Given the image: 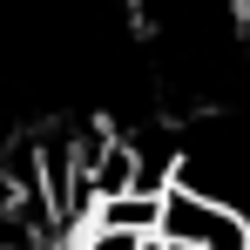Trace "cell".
Here are the masks:
<instances>
[{
  "label": "cell",
  "mask_w": 250,
  "mask_h": 250,
  "mask_svg": "<svg viewBox=\"0 0 250 250\" xmlns=\"http://www.w3.org/2000/svg\"><path fill=\"white\" fill-rule=\"evenodd\" d=\"M156 250H250V216L230 196H209L176 176L156 203Z\"/></svg>",
  "instance_id": "1"
},
{
  "label": "cell",
  "mask_w": 250,
  "mask_h": 250,
  "mask_svg": "<svg viewBox=\"0 0 250 250\" xmlns=\"http://www.w3.org/2000/svg\"><path fill=\"white\" fill-rule=\"evenodd\" d=\"M82 250H156V230H135V223L88 216V223H82Z\"/></svg>",
  "instance_id": "2"
}]
</instances>
